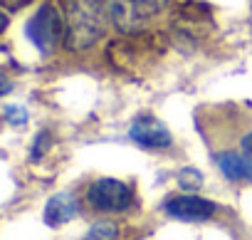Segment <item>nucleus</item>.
Masks as SVG:
<instances>
[{
  "label": "nucleus",
  "instance_id": "f257e3e1",
  "mask_svg": "<svg viewBox=\"0 0 252 240\" xmlns=\"http://www.w3.org/2000/svg\"><path fill=\"white\" fill-rule=\"evenodd\" d=\"M111 23L109 0H69L64 20V45L74 52L89 50Z\"/></svg>",
  "mask_w": 252,
  "mask_h": 240
},
{
  "label": "nucleus",
  "instance_id": "f03ea898",
  "mask_svg": "<svg viewBox=\"0 0 252 240\" xmlns=\"http://www.w3.org/2000/svg\"><path fill=\"white\" fill-rule=\"evenodd\" d=\"M168 0H109V15L111 23L126 33V35H136L149 23L166 8Z\"/></svg>",
  "mask_w": 252,
  "mask_h": 240
},
{
  "label": "nucleus",
  "instance_id": "7ed1b4c3",
  "mask_svg": "<svg viewBox=\"0 0 252 240\" xmlns=\"http://www.w3.org/2000/svg\"><path fill=\"white\" fill-rule=\"evenodd\" d=\"M25 35L42 55H50L64 40V20H62L60 10L55 5L37 8V13L30 18V23L25 28Z\"/></svg>",
  "mask_w": 252,
  "mask_h": 240
},
{
  "label": "nucleus",
  "instance_id": "20e7f679",
  "mask_svg": "<svg viewBox=\"0 0 252 240\" xmlns=\"http://www.w3.org/2000/svg\"><path fill=\"white\" fill-rule=\"evenodd\" d=\"M87 203L101 213H121L134 206V191L119 178H96L87 188Z\"/></svg>",
  "mask_w": 252,
  "mask_h": 240
},
{
  "label": "nucleus",
  "instance_id": "39448f33",
  "mask_svg": "<svg viewBox=\"0 0 252 240\" xmlns=\"http://www.w3.org/2000/svg\"><path fill=\"white\" fill-rule=\"evenodd\" d=\"M129 139L144 149H168L173 144L168 127L156 116H136L129 129Z\"/></svg>",
  "mask_w": 252,
  "mask_h": 240
},
{
  "label": "nucleus",
  "instance_id": "423d86ee",
  "mask_svg": "<svg viewBox=\"0 0 252 240\" xmlns=\"http://www.w3.org/2000/svg\"><path fill=\"white\" fill-rule=\"evenodd\" d=\"M163 210L183 223H203L215 215V203L200 196H171L163 203Z\"/></svg>",
  "mask_w": 252,
  "mask_h": 240
},
{
  "label": "nucleus",
  "instance_id": "0eeeda50",
  "mask_svg": "<svg viewBox=\"0 0 252 240\" xmlns=\"http://www.w3.org/2000/svg\"><path fill=\"white\" fill-rule=\"evenodd\" d=\"M173 23L178 25V30H181L183 35L195 37V35H200V33L213 23V18H210V8L203 5V3H195V0H186V3L176 10Z\"/></svg>",
  "mask_w": 252,
  "mask_h": 240
},
{
  "label": "nucleus",
  "instance_id": "6e6552de",
  "mask_svg": "<svg viewBox=\"0 0 252 240\" xmlns=\"http://www.w3.org/2000/svg\"><path fill=\"white\" fill-rule=\"evenodd\" d=\"M79 213V203L72 193H57L47 201L45 206V223L57 228V225H64L69 223L74 215Z\"/></svg>",
  "mask_w": 252,
  "mask_h": 240
},
{
  "label": "nucleus",
  "instance_id": "1a4fd4ad",
  "mask_svg": "<svg viewBox=\"0 0 252 240\" xmlns=\"http://www.w3.org/2000/svg\"><path fill=\"white\" fill-rule=\"evenodd\" d=\"M215 161H218V169L222 171V176L230 181H250L252 178V159L247 154L220 151L215 156Z\"/></svg>",
  "mask_w": 252,
  "mask_h": 240
},
{
  "label": "nucleus",
  "instance_id": "9d476101",
  "mask_svg": "<svg viewBox=\"0 0 252 240\" xmlns=\"http://www.w3.org/2000/svg\"><path fill=\"white\" fill-rule=\"evenodd\" d=\"M116 235H119V230H116L114 223H109V220H99L96 225L89 228V233L84 235V240H116Z\"/></svg>",
  "mask_w": 252,
  "mask_h": 240
},
{
  "label": "nucleus",
  "instance_id": "9b49d317",
  "mask_svg": "<svg viewBox=\"0 0 252 240\" xmlns=\"http://www.w3.org/2000/svg\"><path fill=\"white\" fill-rule=\"evenodd\" d=\"M178 186L183 191H198L203 186V173L198 169H181L178 171Z\"/></svg>",
  "mask_w": 252,
  "mask_h": 240
},
{
  "label": "nucleus",
  "instance_id": "f8f14e48",
  "mask_svg": "<svg viewBox=\"0 0 252 240\" xmlns=\"http://www.w3.org/2000/svg\"><path fill=\"white\" fill-rule=\"evenodd\" d=\"M5 116H8V119H13V124H23L25 119H28V114H25L23 109H15V106H10V109L5 111Z\"/></svg>",
  "mask_w": 252,
  "mask_h": 240
},
{
  "label": "nucleus",
  "instance_id": "ddd939ff",
  "mask_svg": "<svg viewBox=\"0 0 252 240\" xmlns=\"http://www.w3.org/2000/svg\"><path fill=\"white\" fill-rule=\"evenodd\" d=\"M10 89H13V82H10V77H8L3 69H0V97H5Z\"/></svg>",
  "mask_w": 252,
  "mask_h": 240
},
{
  "label": "nucleus",
  "instance_id": "4468645a",
  "mask_svg": "<svg viewBox=\"0 0 252 240\" xmlns=\"http://www.w3.org/2000/svg\"><path fill=\"white\" fill-rule=\"evenodd\" d=\"M242 151H245V154H247V156L252 159V132L242 137Z\"/></svg>",
  "mask_w": 252,
  "mask_h": 240
},
{
  "label": "nucleus",
  "instance_id": "2eb2a0df",
  "mask_svg": "<svg viewBox=\"0 0 252 240\" xmlns=\"http://www.w3.org/2000/svg\"><path fill=\"white\" fill-rule=\"evenodd\" d=\"M5 28H8V15L0 13V33H5Z\"/></svg>",
  "mask_w": 252,
  "mask_h": 240
}]
</instances>
